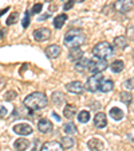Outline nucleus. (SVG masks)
Here are the masks:
<instances>
[{
  "label": "nucleus",
  "instance_id": "35",
  "mask_svg": "<svg viewBox=\"0 0 134 151\" xmlns=\"http://www.w3.org/2000/svg\"><path fill=\"white\" fill-rule=\"evenodd\" d=\"M74 3H75V0H69V1H66L63 9H65V11H67V9H71L72 6H74Z\"/></svg>",
  "mask_w": 134,
  "mask_h": 151
},
{
  "label": "nucleus",
  "instance_id": "27",
  "mask_svg": "<svg viewBox=\"0 0 134 151\" xmlns=\"http://www.w3.org/2000/svg\"><path fill=\"white\" fill-rule=\"evenodd\" d=\"M63 131H65V134H67V135H75V134L78 132V129H77V127H75L74 123L69 122V123H66L65 124Z\"/></svg>",
  "mask_w": 134,
  "mask_h": 151
},
{
  "label": "nucleus",
  "instance_id": "40",
  "mask_svg": "<svg viewBox=\"0 0 134 151\" xmlns=\"http://www.w3.org/2000/svg\"><path fill=\"white\" fill-rule=\"evenodd\" d=\"M48 16H50V14H46V15H43V16H40V18L38 19V20H39V22H43L44 19H47V18H48Z\"/></svg>",
  "mask_w": 134,
  "mask_h": 151
},
{
  "label": "nucleus",
  "instance_id": "21",
  "mask_svg": "<svg viewBox=\"0 0 134 151\" xmlns=\"http://www.w3.org/2000/svg\"><path fill=\"white\" fill-rule=\"evenodd\" d=\"M75 113H77V107L71 105V104L65 105V108H63V115H65V117H67V119H72V117L75 116Z\"/></svg>",
  "mask_w": 134,
  "mask_h": 151
},
{
  "label": "nucleus",
  "instance_id": "3",
  "mask_svg": "<svg viewBox=\"0 0 134 151\" xmlns=\"http://www.w3.org/2000/svg\"><path fill=\"white\" fill-rule=\"evenodd\" d=\"M94 57H101V58H110L114 54V47L109 42H99L93 47Z\"/></svg>",
  "mask_w": 134,
  "mask_h": 151
},
{
  "label": "nucleus",
  "instance_id": "42",
  "mask_svg": "<svg viewBox=\"0 0 134 151\" xmlns=\"http://www.w3.org/2000/svg\"><path fill=\"white\" fill-rule=\"evenodd\" d=\"M8 9H9V8H8V7H6V8H4V9H1V11H0V16H3V15H4V14H6V12H7V11H8Z\"/></svg>",
  "mask_w": 134,
  "mask_h": 151
},
{
  "label": "nucleus",
  "instance_id": "31",
  "mask_svg": "<svg viewBox=\"0 0 134 151\" xmlns=\"http://www.w3.org/2000/svg\"><path fill=\"white\" fill-rule=\"evenodd\" d=\"M16 97H18V93H16L15 91H8L4 94V100L6 101H13Z\"/></svg>",
  "mask_w": 134,
  "mask_h": 151
},
{
  "label": "nucleus",
  "instance_id": "29",
  "mask_svg": "<svg viewBox=\"0 0 134 151\" xmlns=\"http://www.w3.org/2000/svg\"><path fill=\"white\" fill-rule=\"evenodd\" d=\"M89 120H90V112L89 111H81V112L78 113V122L79 123H87Z\"/></svg>",
  "mask_w": 134,
  "mask_h": 151
},
{
  "label": "nucleus",
  "instance_id": "37",
  "mask_svg": "<svg viewBox=\"0 0 134 151\" xmlns=\"http://www.w3.org/2000/svg\"><path fill=\"white\" fill-rule=\"evenodd\" d=\"M128 35L130 39H134V26H129L128 27Z\"/></svg>",
  "mask_w": 134,
  "mask_h": 151
},
{
  "label": "nucleus",
  "instance_id": "2",
  "mask_svg": "<svg viewBox=\"0 0 134 151\" xmlns=\"http://www.w3.org/2000/svg\"><path fill=\"white\" fill-rule=\"evenodd\" d=\"M86 42V34L81 28H71L65 35V45L69 47L82 46Z\"/></svg>",
  "mask_w": 134,
  "mask_h": 151
},
{
  "label": "nucleus",
  "instance_id": "5",
  "mask_svg": "<svg viewBox=\"0 0 134 151\" xmlns=\"http://www.w3.org/2000/svg\"><path fill=\"white\" fill-rule=\"evenodd\" d=\"M103 80V76L101 73H94L93 76H90L86 81V89L89 92H98L99 91V86H101V82Z\"/></svg>",
  "mask_w": 134,
  "mask_h": 151
},
{
  "label": "nucleus",
  "instance_id": "34",
  "mask_svg": "<svg viewBox=\"0 0 134 151\" xmlns=\"http://www.w3.org/2000/svg\"><path fill=\"white\" fill-rule=\"evenodd\" d=\"M42 8H43V4L42 3H36L34 7L31 8V12L32 14H39L42 11Z\"/></svg>",
  "mask_w": 134,
  "mask_h": 151
},
{
  "label": "nucleus",
  "instance_id": "17",
  "mask_svg": "<svg viewBox=\"0 0 134 151\" xmlns=\"http://www.w3.org/2000/svg\"><path fill=\"white\" fill-rule=\"evenodd\" d=\"M67 19H69V16L66 15V14H60V15L55 16V18H54V20H52L54 27H55V28H62L63 26H65V23H66V20H67Z\"/></svg>",
  "mask_w": 134,
  "mask_h": 151
},
{
  "label": "nucleus",
  "instance_id": "18",
  "mask_svg": "<svg viewBox=\"0 0 134 151\" xmlns=\"http://www.w3.org/2000/svg\"><path fill=\"white\" fill-rule=\"evenodd\" d=\"M114 47L118 49V50H123V49H126V47H128V38L123 37V35L117 37L116 39H114Z\"/></svg>",
  "mask_w": 134,
  "mask_h": 151
},
{
  "label": "nucleus",
  "instance_id": "14",
  "mask_svg": "<svg viewBox=\"0 0 134 151\" xmlns=\"http://www.w3.org/2000/svg\"><path fill=\"white\" fill-rule=\"evenodd\" d=\"M94 124H95V127L97 128H105V127L107 126V117L106 115L103 112H98L97 115H95V117H94Z\"/></svg>",
  "mask_w": 134,
  "mask_h": 151
},
{
  "label": "nucleus",
  "instance_id": "6",
  "mask_svg": "<svg viewBox=\"0 0 134 151\" xmlns=\"http://www.w3.org/2000/svg\"><path fill=\"white\" fill-rule=\"evenodd\" d=\"M13 119H22V117H26V119H32L34 117V111L30 109L27 105L23 104V107H16L12 112Z\"/></svg>",
  "mask_w": 134,
  "mask_h": 151
},
{
  "label": "nucleus",
  "instance_id": "26",
  "mask_svg": "<svg viewBox=\"0 0 134 151\" xmlns=\"http://www.w3.org/2000/svg\"><path fill=\"white\" fill-rule=\"evenodd\" d=\"M62 146L65 150H69V148H72L75 146V140L71 138V136H63L62 138Z\"/></svg>",
  "mask_w": 134,
  "mask_h": 151
},
{
  "label": "nucleus",
  "instance_id": "32",
  "mask_svg": "<svg viewBox=\"0 0 134 151\" xmlns=\"http://www.w3.org/2000/svg\"><path fill=\"white\" fill-rule=\"evenodd\" d=\"M30 14H31V11H26L24 18H23V20H22V26H23V28H27V27H28V24H30Z\"/></svg>",
  "mask_w": 134,
  "mask_h": 151
},
{
  "label": "nucleus",
  "instance_id": "4",
  "mask_svg": "<svg viewBox=\"0 0 134 151\" xmlns=\"http://www.w3.org/2000/svg\"><path fill=\"white\" fill-rule=\"evenodd\" d=\"M107 68V61L106 58H101V57H95L93 60H90V66H89V72L90 73H102L103 70Z\"/></svg>",
  "mask_w": 134,
  "mask_h": 151
},
{
  "label": "nucleus",
  "instance_id": "11",
  "mask_svg": "<svg viewBox=\"0 0 134 151\" xmlns=\"http://www.w3.org/2000/svg\"><path fill=\"white\" fill-rule=\"evenodd\" d=\"M66 89L70 92V93H75V94H81L84 91V85L81 81H71L66 85Z\"/></svg>",
  "mask_w": 134,
  "mask_h": 151
},
{
  "label": "nucleus",
  "instance_id": "41",
  "mask_svg": "<svg viewBox=\"0 0 134 151\" xmlns=\"http://www.w3.org/2000/svg\"><path fill=\"white\" fill-rule=\"evenodd\" d=\"M52 117H55V120H56V122H58V123H59L60 120H62L59 116H58V113H55V112H52Z\"/></svg>",
  "mask_w": 134,
  "mask_h": 151
},
{
  "label": "nucleus",
  "instance_id": "36",
  "mask_svg": "<svg viewBox=\"0 0 134 151\" xmlns=\"http://www.w3.org/2000/svg\"><path fill=\"white\" fill-rule=\"evenodd\" d=\"M7 113H8L7 108H6V107H3V105H0V119L6 117V116H7Z\"/></svg>",
  "mask_w": 134,
  "mask_h": 151
},
{
  "label": "nucleus",
  "instance_id": "24",
  "mask_svg": "<svg viewBox=\"0 0 134 151\" xmlns=\"http://www.w3.org/2000/svg\"><path fill=\"white\" fill-rule=\"evenodd\" d=\"M109 115H110V117H113V119L116 120V122L123 119V111L119 109L118 107L111 108V109H110V112H109Z\"/></svg>",
  "mask_w": 134,
  "mask_h": 151
},
{
  "label": "nucleus",
  "instance_id": "7",
  "mask_svg": "<svg viewBox=\"0 0 134 151\" xmlns=\"http://www.w3.org/2000/svg\"><path fill=\"white\" fill-rule=\"evenodd\" d=\"M133 6H134L133 0H117L114 3V8L119 14H128L129 11H131Z\"/></svg>",
  "mask_w": 134,
  "mask_h": 151
},
{
  "label": "nucleus",
  "instance_id": "19",
  "mask_svg": "<svg viewBox=\"0 0 134 151\" xmlns=\"http://www.w3.org/2000/svg\"><path fill=\"white\" fill-rule=\"evenodd\" d=\"M114 89V82L111 80H102L101 82V86H99V91L102 93H107V92H111Z\"/></svg>",
  "mask_w": 134,
  "mask_h": 151
},
{
  "label": "nucleus",
  "instance_id": "25",
  "mask_svg": "<svg viewBox=\"0 0 134 151\" xmlns=\"http://www.w3.org/2000/svg\"><path fill=\"white\" fill-rule=\"evenodd\" d=\"M13 147L16 150H27L30 147V142L27 139H16L15 143H13Z\"/></svg>",
  "mask_w": 134,
  "mask_h": 151
},
{
  "label": "nucleus",
  "instance_id": "44",
  "mask_svg": "<svg viewBox=\"0 0 134 151\" xmlns=\"http://www.w3.org/2000/svg\"><path fill=\"white\" fill-rule=\"evenodd\" d=\"M75 1H77V3H83L84 0H75Z\"/></svg>",
  "mask_w": 134,
  "mask_h": 151
},
{
  "label": "nucleus",
  "instance_id": "28",
  "mask_svg": "<svg viewBox=\"0 0 134 151\" xmlns=\"http://www.w3.org/2000/svg\"><path fill=\"white\" fill-rule=\"evenodd\" d=\"M119 100L123 104L129 105V104L133 101V96H131L130 92H121V93H119Z\"/></svg>",
  "mask_w": 134,
  "mask_h": 151
},
{
  "label": "nucleus",
  "instance_id": "13",
  "mask_svg": "<svg viewBox=\"0 0 134 151\" xmlns=\"http://www.w3.org/2000/svg\"><path fill=\"white\" fill-rule=\"evenodd\" d=\"M89 66H90V60L89 58L82 57L81 60L75 61V70L78 73H86V70H89Z\"/></svg>",
  "mask_w": 134,
  "mask_h": 151
},
{
  "label": "nucleus",
  "instance_id": "8",
  "mask_svg": "<svg viewBox=\"0 0 134 151\" xmlns=\"http://www.w3.org/2000/svg\"><path fill=\"white\" fill-rule=\"evenodd\" d=\"M13 132L18 134V135H22V136H26V135H31L32 134V127L27 123H20V124H16L13 126Z\"/></svg>",
  "mask_w": 134,
  "mask_h": 151
},
{
  "label": "nucleus",
  "instance_id": "22",
  "mask_svg": "<svg viewBox=\"0 0 134 151\" xmlns=\"http://www.w3.org/2000/svg\"><path fill=\"white\" fill-rule=\"evenodd\" d=\"M87 147L90 148V150H103V143L101 142V139L93 138V139L89 140Z\"/></svg>",
  "mask_w": 134,
  "mask_h": 151
},
{
  "label": "nucleus",
  "instance_id": "20",
  "mask_svg": "<svg viewBox=\"0 0 134 151\" xmlns=\"http://www.w3.org/2000/svg\"><path fill=\"white\" fill-rule=\"evenodd\" d=\"M51 100H52V103L55 104L56 107H60V105H63L65 104V94L60 93V92H54L52 96H51Z\"/></svg>",
  "mask_w": 134,
  "mask_h": 151
},
{
  "label": "nucleus",
  "instance_id": "9",
  "mask_svg": "<svg viewBox=\"0 0 134 151\" xmlns=\"http://www.w3.org/2000/svg\"><path fill=\"white\" fill-rule=\"evenodd\" d=\"M50 37H51V31L46 27L36 28L34 31V38L38 42H44V41H47V39H50Z\"/></svg>",
  "mask_w": 134,
  "mask_h": 151
},
{
  "label": "nucleus",
  "instance_id": "15",
  "mask_svg": "<svg viewBox=\"0 0 134 151\" xmlns=\"http://www.w3.org/2000/svg\"><path fill=\"white\" fill-rule=\"evenodd\" d=\"M82 57H83V51L79 46L77 47H70V51H69V58L71 61H78L81 60Z\"/></svg>",
  "mask_w": 134,
  "mask_h": 151
},
{
  "label": "nucleus",
  "instance_id": "12",
  "mask_svg": "<svg viewBox=\"0 0 134 151\" xmlns=\"http://www.w3.org/2000/svg\"><path fill=\"white\" fill-rule=\"evenodd\" d=\"M44 53H46V55L48 57L50 60H54V58H58V57L60 55L62 49H60V46H58V45H50V46L46 47Z\"/></svg>",
  "mask_w": 134,
  "mask_h": 151
},
{
  "label": "nucleus",
  "instance_id": "38",
  "mask_svg": "<svg viewBox=\"0 0 134 151\" xmlns=\"http://www.w3.org/2000/svg\"><path fill=\"white\" fill-rule=\"evenodd\" d=\"M4 86H6V80H4L3 77H0V91H1Z\"/></svg>",
  "mask_w": 134,
  "mask_h": 151
},
{
  "label": "nucleus",
  "instance_id": "33",
  "mask_svg": "<svg viewBox=\"0 0 134 151\" xmlns=\"http://www.w3.org/2000/svg\"><path fill=\"white\" fill-rule=\"evenodd\" d=\"M123 85H125V88L129 89V91H134V77H131V78L126 80Z\"/></svg>",
  "mask_w": 134,
  "mask_h": 151
},
{
  "label": "nucleus",
  "instance_id": "1",
  "mask_svg": "<svg viewBox=\"0 0 134 151\" xmlns=\"http://www.w3.org/2000/svg\"><path fill=\"white\" fill-rule=\"evenodd\" d=\"M23 104L27 105V107L32 111H40L47 107L48 99H47V96L44 93H42V92H34V93L28 94L27 97L24 99Z\"/></svg>",
  "mask_w": 134,
  "mask_h": 151
},
{
  "label": "nucleus",
  "instance_id": "23",
  "mask_svg": "<svg viewBox=\"0 0 134 151\" xmlns=\"http://www.w3.org/2000/svg\"><path fill=\"white\" fill-rule=\"evenodd\" d=\"M110 69H111L113 73H121L122 70L125 69V63H123V61L117 60L113 63H110Z\"/></svg>",
  "mask_w": 134,
  "mask_h": 151
},
{
  "label": "nucleus",
  "instance_id": "45",
  "mask_svg": "<svg viewBox=\"0 0 134 151\" xmlns=\"http://www.w3.org/2000/svg\"><path fill=\"white\" fill-rule=\"evenodd\" d=\"M133 57H134V51H133Z\"/></svg>",
  "mask_w": 134,
  "mask_h": 151
},
{
  "label": "nucleus",
  "instance_id": "39",
  "mask_svg": "<svg viewBox=\"0 0 134 151\" xmlns=\"http://www.w3.org/2000/svg\"><path fill=\"white\" fill-rule=\"evenodd\" d=\"M91 108H93V109H99L101 104L99 103H93V104H91Z\"/></svg>",
  "mask_w": 134,
  "mask_h": 151
},
{
  "label": "nucleus",
  "instance_id": "30",
  "mask_svg": "<svg viewBox=\"0 0 134 151\" xmlns=\"http://www.w3.org/2000/svg\"><path fill=\"white\" fill-rule=\"evenodd\" d=\"M18 19H19V14L18 12H12L11 15L8 16V19H7V26L15 24V23L18 22Z\"/></svg>",
  "mask_w": 134,
  "mask_h": 151
},
{
  "label": "nucleus",
  "instance_id": "43",
  "mask_svg": "<svg viewBox=\"0 0 134 151\" xmlns=\"http://www.w3.org/2000/svg\"><path fill=\"white\" fill-rule=\"evenodd\" d=\"M4 31H6V30H3V28L0 30V38H3V37H4Z\"/></svg>",
  "mask_w": 134,
  "mask_h": 151
},
{
  "label": "nucleus",
  "instance_id": "16",
  "mask_svg": "<svg viewBox=\"0 0 134 151\" xmlns=\"http://www.w3.org/2000/svg\"><path fill=\"white\" fill-rule=\"evenodd\" d=\"M40 150H44V151H48V150H63V146H62V143H59V142H47V143L42 145Z\"/></svg>",
  "mask_w": 134,
  "mask_h": 151
},
{
  "label": "nucleus",
  "instance_id": "10",
  "mask_svg": "<svg viewBox=\"0 0 134 151\" xmlns=\"http://www.w3.org/2000/svg\"><path fill=\"white\" fill-rule=\"evenodd\" d=\"M38 129H39L42 134H50V132L54 129V126L48 119L42 117V119L38 122Z\"/></svg>",
  "mask_w": 134,
  "mask_h": 151
}]
</instances>
